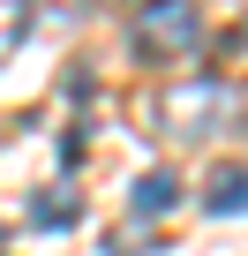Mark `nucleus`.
Wrapping results in <instances>:
<instances>
[{
	"mask_svg": "<svg viewBox=\"0 0 248 256\" xmlns=\"http://www.w3.org/2000/svg\"><path fill=\"white\" fill-rule=\"evenodd\" d=\"M128 204H136L143 218H151V211H173V204H181V174H143V181L128 188Z\"/></svg>",
	"mask_w": 248,
	"mask_h": 256,
	"instance_id": "5",
	"label": "nucleus"
},
{
	"mask_svg": "<svg viewBox=\"0 0 248 256\" xmlns=\"http://www.w3.org/2000/svg\"><path fill=\"white\" fill-rule=\"evenodd\" d=\"M203 211H211V218L248 211V166H218V174H211V188H203Z\"/></svg>",
	"mask_w": 248,
	"mask_h": 256,
	"instance_id": "3",
	"label": "nucleus"
},
{
	"mask_svg": "<svg viewBox=\"0 0 248 256\" xmlns=\"http://www.w3.org/2000/svg\"><path fill=\"white\" fill-rule=\"evenodd\" d=\"M233 120H241V90L226 76H196V83H181V90L158 98V128L173 144H211V136H226Z\"/></svg>",
	"mask_w": 248,
	"mask_h": 256,
	"instance_id": "1",
	"label": "nucleus"
},
{
	"mask_svg": "<svg viewBox=\"0 0 248 256\" xmlns=\"http://www.w3.org/2000/svg\"><path fill=\"white\" fill-rule=\"evenodd\" d=\"M128 38H136L143 60H181V53L203 46V8H196V0H143Z\"/></svg>",
	"mask_w": 248,
	"mask_h": 256,
	"instance_id": "2",
	"label": "nucleus"
},
{
	"mask_svg": "<svg viewBox=\"0 0 248 256\" xmlns=\"http://www.w3.org/2000/svg\"><path fill=\"white\" fill-rule=\"evenodd\" d=\"M68 218H83V188H38V196H30V226L60 234Z\"/></svg>",
	"mask_w": 248,
	"mask_h": 256,
	"instance_id": "4",
	"label": "nucleus"
},
{
	"mask_svg": "<svg viewBox=\"0 0 248 256\" xmlns=\"http://www.w3.org/2000/svg\"><path fill=\"white\" fill-rule=\"evenodd\" d=\"M0 256H8V226H0Z\"/></svg>",
	"mask_w": 248,
	"mask_h": 256,
	"instance_id": "6",
	"label": "nucleus"
}]
</instances>
